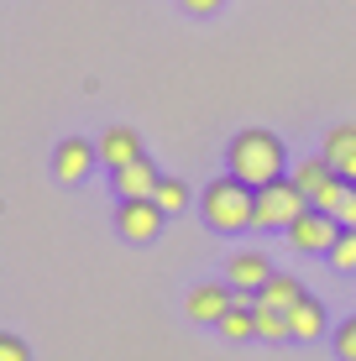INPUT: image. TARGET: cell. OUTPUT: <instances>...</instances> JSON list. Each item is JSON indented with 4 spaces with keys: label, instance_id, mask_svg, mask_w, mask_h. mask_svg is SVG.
<instances>
[{
    "label": "cell",
    "instance_id": "obj_6",
    "mask_svg": "<svg viewBox=\"0 0 356 361\" xmlns=\"http://www.w3.org/2000/svg\"><path fill=\"white\" fill-rule=\"evenodd\" d=\"M100 163V142H84V136H63L53 147V178L58 183H84Z\"/></svg>",
    "mask_w": 356,
    "mask_h": 361
},
{
    "label": "cell",
    "instance_id": "obj_4",
    "mask_svg": "<svg viewBox=\"0 0 356 361\" xmlns=\"http://www.w3.org/2000/svg\"><path fill=\"white\" fill-rule=\"evenodd\" d=\"M163 209H157V199H121L116 204V231L126 235L131 246H147L157 241V231H163Z\"/></svg>",
    "mask_w": 356,
    "mask_h": 361
},
{
    "label": "cell",
    "instance_id": "obj_1",
    "mask_svg": "<svg viewBox=\"0 0 356 361\" xmlns=\"http://www.w3.org/2000/svg\"><path fill=\"white\" fill-rule=\"evenodd\" d=\"M283 168H288V152H283V142H278L273 131L247 126V131L231 136V147H226V173L231 178L252 183V189H267V183L283 178Z\"/></svg>",
    "mask_w": 356,
    "mask_h": 361
},
{
    "label": "cell",
    "instance_id": "obj_3",
    "mask_svg": "<svg viewBox=\"0 0 356 361\" xmlns=\"http://www.w3.org/2000/svg\"><path fill=\"white\" fill-rule=\"evenodd\" d=\"M309 199L299 194V183L293 178H278L267 183V189H257V231H288L299 215H309Z\"/></svg>",
    "mask_w": 356,
    "mask_h": 361
},
{
    "label": "cell",
    "instance_id": "obj_14",
    "mask_svg": "<svg viewBox=\"0 0 356 361\" xmlns=\"http://www.w3.org/2000/svg\"><path fill=\"white\" fill-rule=\"evenodd\" d=\"M293 183H299V194L314 204V199L336 183V168H330L325 157H304V163H293Z\"/></svg>",
    "mask_w": 356,
    "mask_h": 361
},
{
    "label": "cell",
    "instance_id": "obj_8",
    "mask_svg": "<svg viewBox=\"0 0 356 361\" xmlns=\"http://www.w3.org/2000/svg\"><path fill=\"white\" fill-rule=\"evenodd\" d=\"M267 278H273V262H267L262 252H236V257L226 262V283H231L236 293H262Z\"/></svg>",
    "mask_w": 356,
    "mask_h": 361
},
{
    "label": "cell",
    "instance_id": "obj_21",
    "mask_svg": "<svg viewBox=\"0 0 356 361\" xmlns=\"http://www.w3.org/2000/svg\"><path fill=\"white\" fill-rule=\"evenodd\" d=\"M220 6H226V0H183V11H194V16H210Z\"/></svg>",
    "mask_w": 356,
    "mask_h": 361
},
{
    "label": "cell",
    "instance_id": "obj_9",
    "mask_svg": "<svg viewBox=\"0 0 356 361\" xmlns=\"http://www.w3.org/2000/svg\"><path fill=\"white\" fill-rule=\"evenodd\" d=\"M157 183H163V173L147 163V157H137V163H126V168L110 173V189H116V199H152Z\"/></svg>",
    "mask_w": 356,
    "mask_h": 361
},
{
    "label": "cell",
    "instance_id": "obj_12",
    "mask_svg": "<svg viewBox=\"0 0 356 361\" xmlns=\"http://www.w3.org/2000/svg\"><path fill=\"white\" fill-rule=\"evenodd\" d=\"M304 298H309V293H304L299 278H288V272H273V278H267V288L257 293V304H262V309H278V314H293Z\"/></svg>",
    "mask_w": 356,
    "mask_h": 361
},
{
    "label": "cell",
    "instance_id": "obj_11",
    "mask_svg": "<svg viewBox=\"0 0 356 361\" xmlns=\"http://www.w3.org/2000/svg\"><path fill=\"white\" fill-rule=\"evenodd\" d=\"M142 157V136L131 131V126H110L105 136H100V163L116 173V168H126V163H137Z\"/></svg>",
    "mask_w": 356,
    "mask_h": 361
},
{
    "label": "cell",
    "instance_id": "obj_19",
    "mask_svg": "<svg viewBox=\"0 0 356 361\" xmlns=\"http://www.w3.org/2000/svg\"><path fill=\"white\" fill-rule=\"evenodd\" d=\"M336 356L340 361H356V314L336 325Z\"/></svg>",
    "mask_w": 356,
    "mask_h": 361
},
{
    "label": "cell",
    "instance_id": "obj_15",
    "mask_svg": "<svg viewBox=\"0 0 356 361\" xmlns=\"http://www.w3.org/2000/svg\"><path fill=\"white\" fill-rule=\"evenodd\" d=\"M288 330H293V341H320L325 335V304L320 298H304V304L288 314Z\"/></svg>",
    "mask_w": 356,
    "mask_h": 361
},
{
    "label": "cell",
    "instance_id": "obj_16",
    "mask_svg": "<svg viewBox=\"0 0 356 361\" xmlns=\"http://www.w3.org/2000/svg\"><path fill=\"white\" fill-rule=\"evenodd\" d=\"M152 199H157L163 215H183V209H189V183H183V178H163Z\"/></svg>",
    "mask_w": 356,
    "mask_h": 361
},
{
    "label": "cell",
    "instance_id": "obj_5",
    "mask_svg": "<svg viewBox=\"0 0 356 361\" xmlns=\"http://www.w3.org/2000/svg\"><path fill=\"white\" fill-rule=\"evenodd\" d=\"M288 241H293V252L330 257V246L340 241V220L325 215V209H309V215H299V220L288 226Z\"/></svg>",
    "mask_w": 356,
    "mask_h": 361
},
{
    "label": "cell",
    "instance_id": "obj_7",
    "mask_svg": "<svg viewBox=\"0 0 356 361\" xmlns=\"http://www.w3.org/2000/svg\"><path fill=\"white\" fill-rule=\"evenodd\" d=\"M231 304H236V288H231V283H200V288H189V298H183V314H189L194 325H220V319L231 314Z\"/></svg>",
    "mask_w": 356,
    "mask_h": 361
},
{
    "label": "cell",
    "instance_id": "obj_10",
    "mask_svg": "<svg viewBox=\"0 0 356 361\" xmlns=\"http://www.w3.org/2000/svg\"><path fill=\"white\" fill-rule=\"evenodd\" d=\"M320 157L336 168V178H351L356 183V126H330Z\"/></svg>",
    "mask_w": 356,
    "mask_h": 361
},
{
    "label": "cell",
    "instance_id": "obj_20",
    "mask_svg": "<svg viewBox=\"0 0 356 361\" xmlns=\"http://www.w3.org/2000/svg\"><path fill=\"white\" fill-rule=\"evenodd\" d=\"M0 361H32L27 341H21V335H0Z\"/></svg>",
    "mask_w": 356,
    "mask_h": 361
},
{
    "label": "cell",
    "instance_id": "obj_18",
    "mask_svg": "<svg viewBox=\"0 0 356 361\" xmlns=\"http://www.w3.org/2000/svg\"><path fill=\"white\" fill-rule=\"evenodd\" d=\"M330 262L336 272H356V231H340V241L330 246Z\"/></svg>",
    "mask_w": 356,
    "mask_h": 361
},
{
    "label": "cell",
    "instance_id": "obj_13",
    "mask_svg": "<svg viewBox=\"0 0 356 361\" xmlns=\"http://www.w3.org/2000/svg\"><path fill=\"white\" fill-rule=\"evenodd\" d=\"M314 209L336 215V220H340V231H356V183H351V178H336L320 199H314Z\"/></svg>",
    "mask_w": 356,
    "mask_h": 361
},
{
    "label": "cell",
    "instance_id": "obj_2",
    "mask_svg": "<svg viewBox=\"0 0 356 361\" xmlns=\"http://www.w3.org/2000/svg\"><path fill=\"white\" fill-rule=\"evenodd\" d=\"M200 215H204V226L220 231V235H236V231H247L257 226V189L252 183H241V178H210V189L200 194Z\"/></svg>",
    "mask_w": 356,
    "mask_h": 361
},
{
    "label": "cell",
    "instance_id": "obj_17",
    "mask_svg": "<svg viewBox=\"0 0 356 361\" xmlns=\"http://www.w3.org/2000/svg\"><path fill=\"white\" fill-rule=\"evenodd\" d=\"M257 341H293L288 314H278V309H262V304H257Z\"/></svg>",
    "mask_w": 356,
    "mask_h": 361
}]
</instances>
